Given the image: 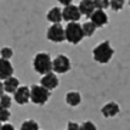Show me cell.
Here are the masks:
<instances>
[{"instance_id": "obj_1", "label": "cell", "mask_w": 130, "mask_h": 130, "mask_svg": "<svg viewBox=\"0 0 130 130\" xmlns=\"http://www.w3.org/2000/svg\"><path fill=\"white\" fill-rule=\"evenodd\" d=\"M114 55V49L111 46L109 41L106 40V41H102L96 47H94L92 50V57L96 62L101 63V64H105V63H108L112 57Z\"/></svg>"}, {"instance_id": "obj_2", "label": "cell", "mask_w": 130, "mask_h": 130, "mask_svg": "<svg viewBox=\"0 0 130 130\" xmlns=\"http://www.w3.org/2000/svg\"><path fill=\"white\" fill-rule=\"evenodd\" d=\"M33 68L41 75L52 72V60L50 55L47 52H38L33 58Z\"/></svg>"}, {"instance_id": "obj_3", "label": "cell", "mask_w": 130, "mask_h": 130, "mask_svg": "<svg viewBox=\"0 0 130 130\" xmlns=\"http://www.w3.org/2000/svg\"><path fill=\"white\" fill-rule=\"evenodd\" d=\"M64 35L66 40L71 44H79L84 38V33L82 29V24L78 22H69L67 23L66 28H64Z\"/></svg>"}, {"instance_id": "obj_4", "label": "cell", "mask_w": 130, "mask_h": 130, "mask_svg": "<svg viewBox=\"0 0 130 130\" xmlns=\"http://www.w3.org/2000/svg\"><path fill=\"white\" fill-rule=\"evenodd\" d=\"M50 96V91L46 90L44 86L38 84L32 85V88H30V101L33 102L34 105L44 106L46 102L49 101Z\"/></svg>"}, {"instance_id": "obj_5", "label": "cell", "mask_w": 130, "mask_h": 130, "mask_svg": "<svg viewBox=\"0 0 130 130\" xmlns=\"http://www.w3.org/2000/svg\"><path fill=\"white\" fill-rule=\"evenodd\" d=\"M46 38L52 43H62V41H64L66 35H64V28L62 27V24L61 23L51 24L49 29H47Z\"/></svg>"}, {"instance_id": "obj_6", "label": "cell", "mask_w": 130, "mask_h": 130, "mask_svg": "<svg viewBox=\"0 0 130 130\" xmlns=\"http://www.w3.org/2000/svg\"><path fill=\"white\" fill-rule=\"evenodd\" d=\"M71 69V60L66 55H57L52 60V72L63 74L69 72Z\"/></svg>"}, {"instance_id": "obj_7", "label": "cell", "mask_w": 130, "mask_h": 130, "mask_svg": "<svg viewBox=\"0 0 130 130\" xmlns=\"http://www.w3.org/2000/svg\"><path fill=\"white\" fill-rule=\"evenodd\" d=\"M80 17H82V13H80L78 6L71 4V5H67V6L63 7V10H62L63 21H66V22H68V23L69 22H78L80 20Z\"/></svg>"}, {"instance_id": "obj_8", "label": "cell", "mask_w": 130, "mask_h": 130, "mask_svg": "<svg viewBox=\"0 0 130 130\" xmlns=\"http://www.w3.org/2000/svg\"><path fill=\"white\" fill-rule=\"evenodd\" d=\"M13 100L20 106L27 105L30 101V89L28 86H18V89L13 94Z\"/></svg>"}, {"instance_id": "obj_9", "label": "cell", "mask_w": 130, "mask_h": 130, "mask_svg": "<svg viewBox=\"0 0 130 130\" xmlns=\"http://www.w3.org/2000/svg\"><path fill=\"white\" fill-rule=\"evenodd\" d=\"M90 22L94 23L96 28H102L108 23V16L105 10H95L90 16Z\"/></svg>"}, {"instance_id": "obj_10", "label": "cell", "mask_w": 130, "mask_h": 130, "mask_svg": "<svg viewBox=\"0 0 130 130\" xmlns=\"http://www.w3.org/2000/svg\"><path fill=\"white\" fill-rule=\"evenodd\" d=\"M40 85L44 86L46 90L51 91L58 86V78H57V75L55 73L50 72V73L43 75V78L40 80Z\"/></svg>"}, {"instance_id": "obj_11", "label": "cell", "mask_w": 130, "mask_h": 130, "mask_svg": "<svg viewBox=\"0 0 130 130\" xmlns=\"http://www.w3.org/2000/svg\"><path fill=\"white\" fill-rule=\"evenodd\" d=\"M119 111H120V107L116 102H108L101 108V113L105 118H113L119 113Z\"/></svg>"}, {"instance_id": "obj_12", "label": "cell", "mask_w": 130, "mask_h": 130, "mask_svg": "<svg viewBox=\"0 0 130 130\" xmlns=\"http://www.w3.org/2000/svg\"><path fill=\"white\" fill-rule=\"evenodd\" d=\"M13 74V66L10 61L0 58V80H5L12 77Z\"/></svg>"}, {"instance_id": "obj_13", "label": "cell", "mask_w": 130, "mask_h": 130, "mask_svg": "<svg viewBox=\"0 0 130 130\" xmlns=\"http://www.w3.org/2000/svg\"><path fill=\"white\" fill-rule=\"evenodd\" d=\"M78 9H79L80 13L86 17H90L91 15H92V12L96 10L92 0H80Z\"/></svg>"}, {"instance_id": "obj_14", "label": "cell", "mask_w": 130, "mask_h": 130, "mask_svg": "<svg viewBox=\"0 0 130 130\" xmlns=\"http://www.w3.org/2000/svg\"><path fill=\"white\" fill-rule=\"evenodd\" d=\"M46 18H47V21L51 22L52 24H55V23H61V21L63 20L62 18V10H61L60 7H57V6L52 7V9L49 10L47 15H46Z\"/></svg>"}, {"instance_id": "obj_15", "label": "cell", "mask_w": 130, "mask_h": 130, "mask_svg": "<svg viewBox=\"0 0 130 130\" xmlns=\"http://www.w3.org/2000/svg\"><path fill=\"white\" fill-rule=\"evenodd\" d=\"M3 84H4V89H5L6 94H15V91L20 86V80L15 77H10V78L4 80Z\"/></svg>"}, {"instance_id": "obj_16", "label": "cell", "mask_w": 130, "mask_h": 130, "mask_svg": "<svg viewBox=\"0 0 130 130\" xmlns=\"http://www.w3.org/2000/svg\"><path fill=\"white\" fill-rule=\"evenodd\" d=\"M64 100H66V103L68 106L77 107V106H79L82 103V95L79 92H77V91H69V92H67Z\"/></svg>"}, {"instance_id": "obj_17", "label": "cell", "mask_w": 130, "mask_h": 130, "mask_svg": "<svg viewBox=\"0 0 130 130\" xmlns=\"http://www.w3.org/2000/svg\"><path fill=\"white\" fill-rule=\"evenodd\" d=\"M82 29H83L84 37H92L94 33L96 32V27H95L94 23L90 22V21L83 23V24H82Z\"/></svg>"}, {"instance_id": "obj_18", "label": "cell", "mask_w": 130, "mask_h": 130, "mask_svg": "<svg viewBox=\"0 0 130 130\" xmlns=\"http://www.w3.org/2000/svg\"><path fill=\"white\" fill-rule=\"evenodd\" d=\"M20 130H39V124L33 119H28L22 123Z\"/></svg>"}, {"instance_id": "obj_19", "label": "cell", "mask_w": 130, "mask_h": 130, "mask_svg": "<svg viewBox=\"0 0 130 130\" xmlns=\"http://www.w3.org/2000/svg\"><path fill=\"white\" fill-rule=\"evenodd\" d=\"M125 4V0H109V7L113 11H120L123 10Z\"/></svg>"}, {"instance_id": "obj_20", "label": "cell", "mask_w": 130, "mask_h": 130, "mask_svg": "<svg viewBox=\"0 0 130 130\" xmlns=\"http://www.w3.org/2000/svg\"><path fill=\"white\" fill-rule=\"evenodd\" d=\"M11 105H12V99L9 96V94H4L3 96L0 97V106L1 107L9 109L11 107Z\"/></svg>"}, {"instance_id": "obj_21", "label": "cell", "mask_w": 130, "mask_h": 130, "mask_svg": "<svg viewBox=\"0 0 130 130\" xmlns=\"http://www.w3.org/2000/svg\"><path fill=\"white\" fill-rule=\"evenodd\" d=\"M12 56H13V50H12L11 47H3L0 50V58L10 61V58Z\"/></svg>"}, {"instance_id": "obj_22", "label": "cell", "mask_w": 130, "mask_h": 130, "mask_svg": "<svg viewBox=\"0 0 130 130\" xmlns=\"http://www.w3.org/2000/svg\"><path fill=\"white\" fill-rule=\"evenodd\" d=\"M96 10H106L109 7V0H92Z\"/></svg>"}, {"instance_id": "obj_23", "label": "cell", "mask_w": 130, "mask_h": 130, "mask_svg": "<svg viewBox=\"0 0 130 130\" xmlns=\"http://www.w3.org/2000/svg\"><path fill=\"white\" fill-rule=\"evenodd\" d=\"M10 117H11L10 111L0 106V123H6L10 119Z\"/></svg>"}, {"instance_id": "obj_24", "label": "cell", "mask_w": 130, "mask_h": 130, "mask_svg": "<svg viewBox=\"0 0 130 130\" xmlns=\"http://www.w3.org/2000/svg\"><path fill=\"white\" fill-rule=\"evenodd\" d=\"M79 130H97L96 125L94 124L90 120H86L84 123H82L79 126Z\"/></svg>"}, {"instance_id": "obj_25", "label": "cell", "mask_w": 130, "mask_h": 130, "mask_svg": "<svg viewBox=\"0 0 130 130\" xmlns=\"http://www.w3.org/2000/svg\"><path fill=\"white\" fill-rule=\"evenodd\" d=\"M80 125L75 122H68L67 123V130H79Z\"/></svg>"}, {"instance_id": "obj_26", "label": "cell", "mask_w": 130, "mask_h": 130, "mask_svg": "<svg viewBox=\"0 0 130 130\" xmlns=\"http://www.w3.org/2000/svg\"><path fill=\"white\" fill-rule=\"evenodd\" d=\"M0 130H16L15 129V126L10 123H5V124H1L0 126Z\"/></svg>"}, {"instance_id": "obj_27", "label": "cell", "mask_w": 130, "mask_h": 130, "mask_svg": "<svg viewBox=\"0 0 130 130\" xmlns=\"http://www.w3.org/2000/svg\"><path fill=\"white\" fill-rule=\"evenodd\" d=\"M58 1H60V4H62L63 6H67V5H71L73 0H58Z\"/></svg>"}, {"instance_id": "obj_28", "label": "cell", "mask_w": 130, "mask_h": 130, "mask_svg": "<svg viewBox=\"0 0 130 130\" xmlns=\"http://www.w3.org/2000/svg\"><path fill=\"white\" fill-rule=\"evenodd\" d=\"M5 94V89H4V84H3V82H0V97L3 96Z\"/></svg>"}, {"instance_id": "obj_29", "label": "cell", "mask_w": 130, "mask_h": 130, "mask_svg": "<svg viewBox=\"0 0 130 130\" xmlns=\"http://www.w3.org/2000/svg\"><path fill=\"white\" fill-rule=\"evenodd\" d=\"M129 6H130V0H129Z\"/></svg>"}, {"instance_id": "obj_30", "label": "cell", "mask_w": 130, "mask_h": 130, "mask_svg": "<svg viewBox=\"0 0 130 130\" xmlns=\"http://www.w3.org/2000/svg\"><path fill=\"white\" fill-rule=\"evenodd\" d=\"M0 126H1V123H0Z\"/></svg>"}]
</instances>
